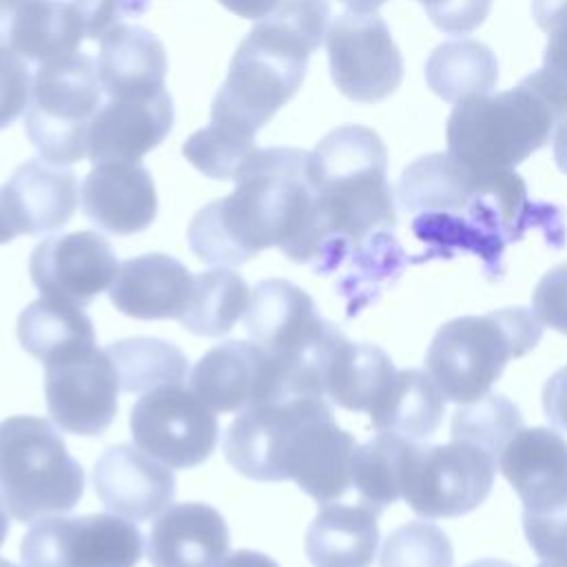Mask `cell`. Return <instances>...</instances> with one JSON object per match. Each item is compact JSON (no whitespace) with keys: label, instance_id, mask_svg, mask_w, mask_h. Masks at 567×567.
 <instances>
[{"label":"cell","instance_id":"db71d44e","mask_svg":"<svg viewBox=\"0 0 567 567\" xmlns=\"http://www.w3.org/2000/svg\"><path fill=\"white\" fill-rule=\"evenodd\" d=\"M0 567H18V565H13L11 560H4V558H0Z\"/></svg>","mask_w":567,"mask_h":567},{"label":"cell","instance_id":"4316f807","mask_svg":"<svg viewBox=\"0 0 567 567\" xmlns=\"http://www.w3.org/2000/svg\"><path fill=\"white\" fill-rule=\"evenodd\" d=\"M164 44L146 29L120 24L100 40L97 75L109 97H151L164 91Z\"/></svg>","mask_w":567,"mask_h":567},{"label":"cell","instance_id":"4fadbf2b","mask_svg":"<svg viewBox=\"0 0 567 567\" xmlns=\"http://www.w3.org/2000/svg\"><path fill=\"white\" fill-rule=\"evenodd\" d=\"M128 427L140 450L175 470L202 465L219 439L215 410L182 385L144 392L131 408Z\"/></svg>","mask_w":567,"mask_h":567},{"label":"cell","instance_id":"ee69618b","mask_svg":"<svg viewBox=\"0 0 567 567\" xmlns=\"http://www.w3.org/2000/svg\"><path fill=\"white\" fill-rule=\"evenodd\" d=\"M436 29L450 35L472 33L483 24L492 0H419Z\"/></svg>","mask_w":567,"mask_h":567},{"label":"cell","instance_id":"e0dca14e","mask_svg":"<svg viewBox=\"0 0 567 567\" xmlns=\"http://www.w3.org/2000/svg\"><path fill=\"white\" fill-rule=\"evenodd\" d=\"M111 244L93 230L55 235L40 241L29 259V275L47 299L86 308L117 272Z\"/></svg>","mask_w":567,"mask_h":567},{"label":"cell","instance_id":"9a60e30c","mask_svg":"<svg viewBox=\"0 0 567 567\" xmlns=\"http://www.w3.org/2000/svg\"><path fill=\"white\" fill-rule=\"evenodd\" d=\"M44 394L62 430L97 436L117 414L120 379L106 350L84 346L44 361Z\"/></svg>","mask_w":567,"mask_h":567},{"label":"cell","instance_id":"5b68a950","mask_svg":"<svg viewBox=\"0 0 567 567\" xmlns=\"http://www.w3.org/2000/svg\"><path fill=\"white\" fill-rule=\"evenodd\" d=\"M563 115L523 78L514 89L458 102L447 117V155L470 171H514L554 137Z\"/></svg>","mask_w":567,"mask_h":567},{"label":"cell","instance_id":"c3c4849f","mask_svg":"<svg viewBox=\"0 0 567 567\" xmlns=\"http://www.w3.org/2000/svg\"><path fill=\"white\" fill-rule=\"evenodd\" d=\"M551 148H554V159H556V166L567 175V117L556 126L554 131V142H551Z\"/></svg>","mask_w":567,"mask_h":567},{"label":"cell","instance_id":"f35d334b","mask_svg":"<svg viewBox=\"0 0 567 567\" xmlns=\"http://www.w3.org/2000/svg\"><path fill=\"white\" fill-rule=\"evenodd\" d=\"M379 567H454V549L439 525L410 520L383 540Z\"/></svg>","mask_w":567,"mask_h":567},{"label":"cell","instance_id":"7bdbcfd3","mask_svg":"<svg viewBox=\"0 0 567 567\" xmlns=\"http://www.w3.org/2000/svg\"><path fill=\"white\" fill-rule=\"evenodd\" d=\"M532 312L556 332L567 334V264L547 270L534 288Z\"/></svg>","mask_w":567,"mask_h":567},{"label":"cell","instance_id":"681fc988","mask_svg":"<svg viewBox=\"0 0 567 567\" xmlns=\"http://www.w3.org/2000/svg\"><path fill=\"white\" fill-rule=\"evenodd\" d=\"M350 13H374L379 7H383L388 0H339Z\"/></svg>","mask_w":567,"mask_h":567},{"label":"cell","instance_id":"ac0fdd59","mask_svg":"<svg viewBox=\"0 0 567 567\" xmlns=\"http://www.w3.org/2000/svg\"><path fill=\"white\" fill-rule=\"evenodd\" d=\"M326 394L303 392L250 405L233 419L224 434L226 461L252 481H281L279 463L288 434Z\"/></svg>","mask_w":567,"mask_h":567},{"label":"cell","instance_id":"f546056e","mask_svg":"<svg viewBox=\"0 0 567 567\" xmlns=\"http://www.w3.org/2000/svg\"><path fill=\"white\" fill-rule=\"evenodd\" d=\"M445 412V396L427 370H396L385 394L370 412V423L379 432H394L412 441L430 439Z\"/></svg>","mask_w":567,"mask_h":567},{"label":"cell","instance_id":"6da1fadb","mask_svg":"<svg viewBox=\"0 0 567 567\" xmlns=\"http://www.w3.org/2000/svg\"><path fill=\"white\" fill-rule=\"evenodd\" d=\"M310 153L255 148L235 175V190L199 208L188 224L193 255L210 266H241L266 248L306 264L312 224Z\"/></svg>","mask_w":567,"mask_h":567},{"label":"cell","instance_id":"e575fe53","mask_svg":"<svg viewBox=\"0 0 567 567\" xmlns=\"http://www.w3.org/2000/svg\"><path fill=\"white\" fill-rule=\"evenodd\" d=\"M122 392L144 394L159 385H182L188 374L184 352L155 337H131L106 348Z\"/></svg>","mask_w":567,"mask_h":567},{"label":"cell","instance_id":"5bb4252c","mask_svg":"<svg viewBox=\"0 0 567 567\" xmlns=\"http://www.w3.org/2000/svg\"><path fill=\"white\" fill-rule=\"evenodd\" d=\"M326 53L332 82L348 100L381 102L403 80L401 51L377 13L334 18L326 33Z\"/></svg>","mask_w":567,"mask_h":567},{"label":"cell","instance_id":"7402d4cb","mask_svg":"<svg viewBox=\"0 0 567 567\" xmlns=\"http://www.w3.org/2000/svg\"><path fill=\"white\" fill-rule=\"evenodd\" d=\"M82 210L102 230L135 235L157 215V193L151 173L140 162L95 164L82 182Z\"/></svg>","mask_w":567,"mask_h":567},{"label":"cell","instance_id":"d4e9b609","mask_svg":"<svg viewBox=\"0 0 567 567\" xmlns=\"http://www.w3.org/2000/svg\"><path fill=\"white\" fill-rule=\"evenodd\" d=\"M193 286L190 270L171 255L148 252L117 266L111 303L133 319H179Z\"/></svg>","mask_w":567,"mask_h":567},{"label":"cell","instance_id":"277c9868","mask_svg":"<svg viewBox=\"0 0 567 567\" xmlns=\"http://www.w3.org/2000/svg\"><path fill=\"white\" fill-rule=\"evenodd\" d=\"M328 0H277L237 47L210 122L255 133L299 91L308 60L328 33Z\"/></svg>","mask_w":567,"mask_h":567},{"label":"cell","instance_id":"7a4b0ae2","mask_svg":"<svg viewBox=\"0 0 567 567\" xmlns=\"http://www.w3.org/2000/svg\"><path fill=\"white\" fill-rule=\"evenodd\" d=\"M308 177L312 224L306 264L330 272L346 257L365 261L399 250L388 151L372 128L346 124L330 131L310 153Z\"/></svg>","mask_w":567,"mask_h":567},{"label":"cell","instance_id":"3957f363","mask_svg":"<svg viewBox=\"0 0 567 567\" xmlns=\"http://www.w3.org/2000/svg\"><path fill=\"white\" fill-rule=\"evenodd\" d=\"M396 197L414 215L412 228L423 241H456L478 252H498L523 235L532 217L518 173L470 171L447 153L412 162L396 184Z\"/></svg>","mask_w":567,"mask_h":567},{"label":"cell","instance_id":"7c38bea8","mask_svg":"<svg viewBox=\"0 0 567 567\" xmlns=\"http://www.w3.org/2000/svg\"><path fill=\"white\" fill-rule=\"evenodd\" d=\"M144 536L117 514L44 516L22 538V567H135Z\"/></svg>","mask_w":567,"mask_h":567},{"label":"cell","instance_id":"ab89813d","mask_svg":"<svg viewBox=\"0 0 567 567\" xmlns=\"http://www.w3.org/2000/svg\"><path fill=\"white\" fill-rule=\"evenodd\" d=\"M71 4L82 22L84 38L91 40H102L124 20L137 18L148 9V0H73Z\"/></svg>","mask_w":567,"mask_h":567},{"label":"cell","instance_id":"f5cc1de1","mask_svg":"<svg viewBox=\"0 0 567 567\" xmlns=\"http://www.w3.org/2000/svg\"><path fill=\"white\" fill-rule=\"evenodd\" d=\"M7 532H9V509H7V503L4 498L0 496V547L7 538Z\"/></svg>","mask_w":567,"mask_h":567},{"label":"cell","instance_id":"52a82bcc","mask_svg":"<svg viewBox=\"0 0 567 567\" xmlns=\"http://www.w3.org/2000/svg\"><path fill=\"white\" fill-rule=\"evenodd\" d=\"M0 494L16 520L71 512L84 494V470L62 434L42 416L0 423Z\"/></svg>","mask_w":567,"mask_h":567},{"label":"cell","instance_id":"74e56055","mask_svg":"<svg viewBox=\"0 0 567 567\" xmlns=\"http://www.w3.org/2000/svg\"><path fill=\"white\" fill-rule=\"evenodd\" d=\"M255 137L210 122L195 131L182 146L184 157L213 179H235L241 164L252 155Z\"/></svg>","mask_w":567,"mask_h":567},{"label":"cell","instance_id":"816d5d0a","mask_svg":"<svg viewBox=\"0 0 567 567\" xmlns=\"http://www.w3.org/2000/svg\"><path fill=\"white\" fill-rule=\"evenodd\" d=\"M465 567H514V565L507 563V560H501V558H481V560H474V563H470ZM536 567H558V565L540 560V565H536Z\"/></svg>","mask_w":567,"mask_h":567},{"label":"cell","instance_id":"d6a6232c","mask_svg":"<svg viewBox=\"0 0 567 567\" xmlns=\"http://www.w3.org/2000/svg\"><path fill=\"white\" fill-rule=\"evenodd\" d=\"M20 346L42 363L64 352L95 346L93 321L82 308L40 297L18 317Z\"/></svg>","mask_w":567,"mask_h":567},{"label":"cell","instance_id":"f6af8a7d","mask_svg":"<svg viewBox=\"0 0 567 567\" xmlns=\"http://www.w3.org/2000/svg\"><path fill=\"white\" fill-rule=\"evenodd\" d=\"M543 410L551 425L567 432V365L558 368L543 388Z\"/></svg>","mask_w":567,"mask_h":567},{"label":"cell","instance_id":"8992f818","mask_svg":"<svg viewBox=\"0 0 567 567\" xmlns=\"http://www.w3.org/2000/svg\"><path fill=\"white\" fill-rule=\"evenodd\" d=\"M540 326L525 308L456 317L436 330L425 352V370L447 401L472 403L489 392L507 361L536 348Z\"/></svg>","mask_w":567,"mask_h":567},{"label":"cell","instance_id":"ba28073f","mask_svg":"<svg viewBox=\"0 0 567 567\" xmlns=\"http://www.w3.org/2000/svg\"><path fill=\"white\" fill-rule=\"evenodd\" d=\"M100 102L97 64L89 55L75 51L40 64L24 115V131L40 157L62 166L80 162Z\"/></svg>","mask_w":567,"mask_h":567},{"label":"cell","instance_id":"4dcf8cb0","mask_svg":"<svg viewBox=\"0 0 567 567\" xmlns=\"http://www.w3.org/2000/svg\"><path fill=\"white\" fill-rule=\"evenodd\" d=\"M425 82L441 100L458 104L494 91L498 82L496 55L476 40H450L425 62Z\"/></svg>","mask_w":567,"mask_h":567},{"label":"cell","instance_id":"7dc6e473","mask_svg":"<svg viewBox=\"0 0 567 567\" xmlns=\"http://www.w3.org/2000/svg\"><path fill=\"white\" fill-rule=\"evenodd\" d=\"M219 567H279L270 556L255 549H237L228 554Z\"/></svg>","mask_w":567,"mask_h":567},{"label":"cell","instance_id":"d590c367","mask_svg":"<svg viewBox=\"0 0 567 567\" xmlns=\"http://www.w3.org/2000/svg\"><path fill=\"white\" fill-rule=\"evenodd\" d=\"M532 13L547 33V47L543 69L527 78L567 117V0H532Z\"/></svg>","mask_w":567,"mask_h":567},{"label":"cell","instance_id":"8d00e7d4","mask_svg":"<svg viewBox=\"0 0 567 567\" xmlns=\"http://www.w3.org/2000/svg\"><path fill=\"white\" fill-rule=\"evenodd\" d=\"M520 427V410L507 396L496 392H487L472 403H463V408L452 416V439L474 441L498 461L505 445Z\"/></svg>","mask_w":567,"mask_h":567},{"label":"cell","instance_id":"1f68e13d","mask_svg":"<svg viewBox=\"0 0 567 567\" xmlns=\"http://www.w3.org/2000/svg\"><path fill=\"white\" fill-rule=\"evenodd\" d=\"M250 288L230 268L217 266L193 277L190 295L177 319L188 332L199 337H221L246 315Z\"/></svg>","mask_w":567,"mask_h":567},{"label":"cell","instance_id":"cb8c5ba5","mask_svg":"<svg viewBox=\"0 0 567 567\" xmlns=\"http://www.w3.org/2000/svg\"><path fill=\"white\" fill-rule=\"evenodd\" d=\"M228 545V525L215 507L177 503L153 523L146 556L153 567H219Z\"/></svg>","mask_w":567,"mask_h":567},{"label":"cell","instance_id":"603a6c76","mask_svg":"<svg viewBox=\"0 0 567 567\" xmlns=\"http://www.w3.org/2000/svg\"><path fill=\"white\" fill-rule=\"evenodd\" d=\"M0 195L16 235H42L71 221L80 186L71 168L47 159H29L0 186Z\"/></svg>","mask_w":567,"mask_h":567},{"label":"cell","instance_id":"44dd1931","mask_svg":"<svg viewBox=\"0 0 567 567\" xmlns=\"http://www.w3.org/2000/svg\"><path fill=\"white\" fill-rule=\"evenodd\" d=\"M173 126L168 91L151 97H109L95 113L86 135V157L104 162H140Z\"/></svg>","mask_w":567,"mask_h":567},{"label":"cell","instance_id":"60d3db41","mask_svg":"<svg viewBox=\"0 0 567 567\" xmlns=\"http://www.w3.org/2000/svg\"><path fill=\"white\" fill-rule=\"evenodd\" d=\"M523 529L540 560L567 567V509L545 516L523 512Z\"/></svg>","mask_w":567,"mask_h":567},{"label":"cell","instance_id":"d6986e66","mask_svg":"<svg viewBox=\"0 0 567 567\" xmlns=\"http://www.w3.org/2000/svg\"><path fill=\"white\" fill-rule=\"evenodd\" d=\"M93 487L109 512L126 520H148L171 505L175 474L144 450L120 443L95 461Z\"/></svg>","mask_w":567,"mask_h":567},{"label":"cell","instance_id":"f907efd6","mask_svg":"<svg viewBox=\"0 0 567 567\" xmlns=\"http://www.w3.org/2000/svg\"><path fill=\"white\" fill-rule=\"evenodd\" d=\"M16 230L7 217V210H4V204H2V195H0V244H7L11 239H16Z\"/></svg>","mask_w":567,"mask_h":567},{"label":"cell","instance_id":"b9f144b4","mask_svg":"<svg viewBox=\"0 0 567 567\" xmlns=\"http://www.w3.org/2000/svg\"><path fill=\"white\" fill-rule=\"evenodd\" d=\"M31 82L33 78L27 62L7 49H0V131L13 124L27 109Z\"/></svg>","mask_w":567,"mask_h":567},{"label":"cell","instance_id":"f1b7e54d","mask_svg":"<svg viewBox=\"0 0 567 567\" xmlns=\"http://www.w3.org/2000/svg\"><path fill=\"white\" fill-rule=\"evenodd\" d=\"M394 374L392 359L379 346L341 339L321 365V385L334 405L370 414Z\"/></svg>","mask_w":567,"mask_h":567},{"label":"cell","instance_id":"9c48e42d","mask_svg":"<svg viewBox=\"0 0 567 567\" xmlns=\"http://www.w3.org/2000/svg\"><path fill=\"white\" fill-rule=\"evenodd\" d=\"M248 339L277 363L292 372L321 379V365L330 350L346 339L326 321L312 297L288 279H264L250 290L246 310Z\"/></svg>","mask_w":567,"mask_h":567},{"label":"cell","instance_id":"2e32d148","mask_svg":"<svg viewBox=\"0 0 567 567\" xmlns=\"http://www.w3.org/2000/svg\"><path fill=\"white\" fill-rule=\"evenodd\" d=\"M357 441L334 421L328 401L310 410L288 434L281 452V481H295L319 505L334 503L352 487Z\"/></svg>","mask_w":567,"mask_h":567},{"label":"cell","instance_id":"484cf974","mask_svg":"<svg viewBox=\"0 0 567 567\" xmlns=\"http://www.w3.org/2000/svg\"><path fill=\"white\" fill-rule=\"evenodd\" d=\"M84 38L71 2L0 0V49L29 62H51L75 53Z\"/></svg>","mask_w":567,"mask_h":567},{"label":"cell","instance_id":"30bf717a","mask_svg":"<svg viewBox=\"0 0 567 567\" xmlns=\"http://www.w3.org/2000/svg\"><path fill=\"white\" fill-rule=\"evenodd\" d=\"M188 390L215 412H241L288 394H326L319 377L292 372L241 339L219 343L199 357L188 374Z\"/></svg>","mask_w":567,"mask_h":567},{"label":"cell","instance_id":"836d02e7","mask_svg":"<svg viewBox=\"0 0 567 567\" xmlns=\"http://www.w3.org/2000/svg\"><path fill=\"white\" fill-rule=\"evenodd\" d=\"M416 441L394 432H379L368 443L359 445L352 458V487L361 503L374 512L403 498V481L410 454Z\"/></svg>","mask_w":567,"mask_h":567},{"label":"cell","instance_id":"ffe728a7","mask_svg":"<svg viewBox=\"0 0 567 567\" xmlns=\"http://www.w3.org/2000/svg\"><path fill=\"white\" fill-rule=\"evenodd\" d=\"M498 467L527 514L567 509V441L549 427H520L505 445Z\"/></svg>","mask_w":567,"mask_h":567},{"label":"cell","instance_id":"83f0119b","mask_svg":"<svg viewBox=\"0 0 567 567\" xmlns=\"http://www.w3.org/2000/svg\"><path fill=\"white\" fill-rule=\"evenodd\" d=\"M379 512L359 503H326L306 532L312 567H370L379 547Z\"/></svg>","mask_w":567,"mask_h":567},{"label":"cell","instance_id":"8fae6325","mask_svg":"<svg viewBox=\"0 0 567 567\" xmlns=\"http://www.w3.org/2000/svg\"><path fill=\"white\" fill-rule=\"evenodd\" d=\"M498 458L467 439L414 445L403 501L425 518H456L476 509L494 485Z\"/></svg>","mask_w":567,"mask_h":567},{"label":"cell","instance_id":"bcb514c9","mask_svg":"<svg viewBox=\"0 0 567 567\" xmlns=\"http://www.w3.org/2000/svg\"><path fill=\"white\" fill-rule=\"evenodd\" d=\"M219 2L230 13L246 20H259L277 4V0H219Z\"/></svg>","mask_w":567,"mask_h":567}]
</instances>
